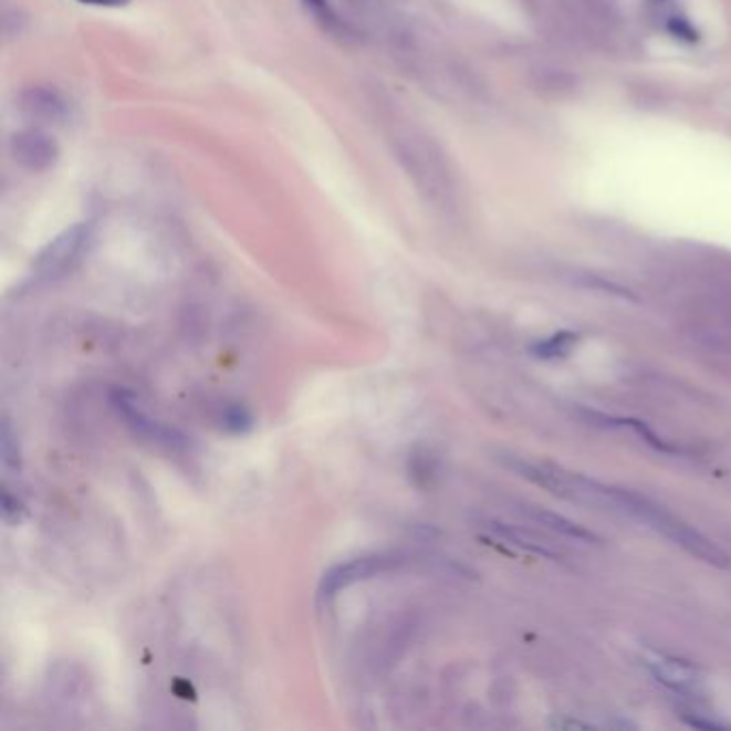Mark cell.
<instances>
[{
    "instance_id": "obj_1",
    "label": "cell",
    "mask_w": 731,
    "mask_h": 731,
    "mask_svg": "<svg viewBox=\"0 0 731 731\" xmlns=\"http://www.w3.org/2000/svg\"><path fill=\"white\" fill-rule=\"evenodd\" d=\"M625 518L637 520L659 532L667 541L685 550L687 554L717 566V568H728L731 566V557L717 545L712 543L706 534H701L689 522L665 509L659 502L650 500L648 495L635 493L630 489H625Z\"/></svg>"
},
{
    "instance_id": "obj_2",
    "label": "cell",
    "mask_w": 731,
    "mask_h": 731,
    "mask_svg": "<svg viewBox=\"0 0 731 731\" xmlns=\"http://www.w3.org/2000/svg\"><path fill=\"white\" fill-rule=\"evenodd\" d=\"M408 560L401 554H369V556L354 557L348 562L335 564L333 568H328L320 582L317 588V601L322 605H331L335 601V596L346 591L354 584L361 582H369L378 575H386V573H395L399 568H404Z\"/></svg>"
},
{
    "instance_id": "obj_3",
    "label": "cell",
    "mask_w": 731,
    "mask_h": 731,
    "mask_svg": "<svg viewBox=\"0 0 731 731\" xmlns=\"http://www.w3.org/2000/svg\"><path fill=\"white\" fill-rule=\"evenodd\" d=\"M91 243H93L91 223H75L67 228L63 234H59L54 241L45 244L43 251L36 255L33 264L36 281H56L70 275L71 271L82 262V258L88 253Z\"/></svg>"
},
{
    "instance_id": "obj_4",
    "label": "cell",
    "mask_w": 731,
    "mask_h": 731,
    "mask_svg": "<svg viewBox=\"0 0 731 731\" xmlns=\"http://www.w3.org/2000/svg\"><path fill=\"white\" fill-rule=\"evenodd\" d=\"M112 408L118 413V417H123L125 425L142 440L153 442V445H157L161 449H168V451L187 449V438L180 431H176V429L159 422V420L146 417L129 393H125V390L112 393Z\"/></svg>"
},
{
    "instance_id": "obj_5",
    "label": "cell",
    "mask_w": 731,
    "mask_h": 731,
    "mask_svg": "<svg viewBox=\"0 0 731 731\" xmlns=\"http://www.w3.org/2000/svg\"><path fill=\"white\" fill-rule=\"evenodd\" d=\"M11 155L18 166L29 173H48L56 166L61 157V148L56 139L48 136L41 129H24L13 134L11 138Z\"/></svg>"
},
{
    "instance_id": "obj_6",
    "label": "cell",
    "mask_w": 731,
    "mask_h": 731,
    "mask_svg": "<svg viewBox=\"0 0 731 731\" xmlns=\"http://www.w3.org/2000/svg\"><path fill=\"white\" fill-rule=\"evenodd\" d=\"M399 153H401V161L408 164L410 176L417 178L418 185L427 194H434V198L449 194L447 173L440 166V159L431 150H427L422 144H417V139L415 142L408 139Z\"/></svg>"
},
{
    "instance_id": "obj_7",
    "label": "cell",
    "mask_w": 731,
    "mask_h": 731,
    "mask_svg": "<svg viewBox=\"0 0 731 731\" xmlns=\"http://www.w3.org/2000/svg\"><path fill=\"white\" fill-rule=\"evenodd\" d=\"M646 665H648L650 673L657 678V682H661L662 687H667L673 693L691 696L701 689V678L689 662L657 655V657L648 659Z\"/></svg>"
},
{
    "instance_id": "obj_8",
    "label": "cell",
    "mask_w": 731,
    "mask_h": 731,
    "mask_svg": "<svg viewBox=\"0 0 731 731\" xmlns=\"http://www.w3.org/2000/svg\"><path fill=\"white\" fill-rule=\"evenodd\" d=\"M20 109L39 123H61L70 112V104L52 86H31L20 95Z\"/></svg>"
},
{
    "instance_id": "obj_9",
    "label": "cell",
    "mask_w": 731,
    "mask_h": 731,
    "mask_svg": "<svg viewBox=\"0 0 731 731\" xmlns=\"http://www.w3.org/2000/svg\"><path fill=\"white\" fill-rule=\"evenodd\" d=\"M532 515H534V520H539L543 525H547L550 530H554V532L562 534V536H566V539H573V541H577V543H594V541H596V536H594L593 532H588V530L582 528L579 523L571 522V520L562 518V515H556V513H550V511L536 509Z\"/></svg>"
},
{
    "instance_id": "obj_10",
    "label": "cell",
    "mask_w": 731,
    "mask_h": 731,
    "mask_svg": "<svg viewBox=\"0 0 731 731\" xmlns=\"http://www.w3.org/2000/svg\"><path fill=\"white\" fill-rule=\"evenodd\" d=\"M303 7L314 15L315 22L335 35H344L348 31V24L337 15V11L333 9L331 0H301Z\"/></svg>"
},
{
    "instance_id": "obj_11",
    "label": "cell",
    "mask_w": 731,
    "mask_h": 731,
    "mask_svg": "<svg viewBox=\"0 0 731 731\" xmlns=\"http://www.w3.org/2000/svg\"><path fill=\"white\" fill-rule=\"evenodd\" d=\"M577 335L575 333H556V335H552V337H547L545 342H539L534 348H532V352L539 356V358H562V356H566L571 349H573V346L577 344Z\"/></svg>"
},
{
    "instance_id": "obj_12",
    "label": "cell",
    "mask_w": 731,
    "mask_h": 731,
    "mask_svg": "<svg viewBox=\"0 0 731 731\" xmlns=\"http://www.w3.org/2000/svg\"><path fill=\"white\" fill-rule=\"evenodd\" d=\"M0 455H2V463L7 470H20V466H22L20 447H18L15 434L7 418L2 420V431H0Z\"/></svg>"
},
{
    "instance_id": "obj_13",
    "label": "cell",
    "mask_w": 731,
    "mask_h": 731,
    "mask_svg": "<svg viewBox=\"0 0 731 731\" xmlns=\"http://www.w3.org/2000/svg\"><path fill=\"white\" fill-rule=\"evenodd\" d=\"M11 513H15V515H18V522H20V515L24 513V507H22L18 500L13 502V498L4 491V493H2V518H4V522L11 520Z\"/></svg>"
},
{
    "instance_id": "obj_14",
    "label": "cell",
    "mask_w": 731,
    "mask_h": 731,
    "mask_svg": "<svg viewBox=\"0 0 731 731\" xmlns=\"http://www.w3.org/2000/svg\"><path fill=\"white\" fill-rule=\"evenodd\" d=\"M82 4H91V7H125L129 4V0H77Z\"/></svg>"
}]
</instances>
